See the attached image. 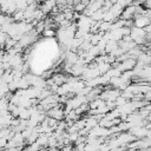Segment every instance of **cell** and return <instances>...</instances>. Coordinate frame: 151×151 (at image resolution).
<instances>
[{
    "instance_id": "obj_3",
    "label": "cell",
    "mask_w": 151,
    "mask_h": 151,
    "mask_svg": "<svg viewBox=\"0 0 151 151\" xmlns=\"http://www.w3.org/2000/svg\"><path fill=\"white\" fill-rule=\"evenodd\" d=\"M149 25H150V18L146 17V15H140V17H138L133 20V27H137V28L144 29Z\"/></svg>"
},
{
    "instance_id": "obj_11",
    "label": "cell",
    "mask_w": 151,
    "mask_h": 151,
    "mask_svg": "<svg viewBox=\"0 0 151 151\" xmlns=\"http://www.w3.org/2000/svg\"><path fill=\"white\" fill-rule=\"evenodd\" d=\"M147 54H149V55H151V50H150V51H147Z\"/></svg>"
},
{
    "instance_id": "obj_4",
    "label": "cell",
    "mask_w": 151,
    "mask_h": 151,
    "mask_svg": "<svg viewBox=\"0 0 151 151\" xmlns=\"http://www.w3.org/2000/svg\"><path fill=\"white\" fill-rule=\"evenodd\" d=\"M57 6V2H54V1H46V2H42V5L39 7L41 11H42V13L46 15L47 13H50V12H52V9L54 8Z\"/></svg>"
},
{
    "instance_id": "obj_10",
    "label": "cell",
    "mask_w": 151,
    "mask_h": 151,
    "mask_svg": "<svg viewBox=\"0 0 151 151\" xmlns=\"http://www.w3.org/2000/svg\"><path fill=\"white\" fill-rule=\"evenodd\" d=\"M7 37H8V35H7L6 33H4V32L0 31V50H1V47L5 46L6 40H7Z\"/></svg>"
},
{
    "instance_id": "obj_6",
    "label": "cell",
    "mask_w": 151,
    "mask_h": 151,
    "mask_svg": "<svg viewBox=\"0 0 151 151\" xmlns=\"http://www.w3.org/2000/svg\"><path fill=\"white\" fill-rule=\"evenodd\" d=\"M104 104H105L104 100H101L100 98H97V99H94L93 101L88 103V106H90V110H97L99 106H101V105H104Z\"/></svg>"
},
{
    "instance_id": "obj_9",
    "label": "cell",
    "mask_w": 151,
    "mask_h": 151,
    "mask_svg": "<svg viewBox=\"0 0 151 151\" xmlns=\"http://www.w3.org/2000/svg\"><path fill=\"white\" fill-rule=\"evenodd\" d=\"M79 132H73V133H68V137H67V140L70 143H76L79 138Z\"/></svg>"
},
{
    "instance_id": "obj_5",
    "label": "cell",
    "mask_w": 151,
    "mask_h": 151,
    "mask_svg": "<svg viewBox=\"0 0 151 151\" xmlns=\"http://www.w3.org/2000/svg\"><path fill=\"white\" fill-rule=\"evenodd\" d=\"M98 70H99V73H100V76H103V74H106L110 70H111V65L110 64H107V63H100V64H98Z\"/></svg>"
},
{
    "instance_id": "obj_8",
    "label": "cell",
    "mask_w": 151,
    "mask_h": 151,
    "mask_svg": "<svg viewBox=\"0 0 151 151\" xmlns=\"http://www.w3.org/2000/svg\"><path fill=\"white\" fill-rule=\"evenodd\" d=\"M45 38H52V37H54V35H57V32L53 29V28H46V29H44V32L41 33Z\"/></svg>"
},
{
    "instance_id": "obj_1",
    "label": "cell",
    "mask_w": 151,
    "mask_h": 151,
    "mask_svg": "<svg viewBox=\"0 0 151 151\" xmlns=\"http://www.w3.org/2000/svg\"><path fill=\"white\" fill-rule=\"evenodd\" d=\"M122 94V91L117 88H104L99 98L104 101H116V99Z\"/></svg>"
},
{
    "instance_id": "obj_2",
    "label": "cell",
    "mask_w": 151,
    "mask_h": 151,
    "mask_svg": "<svg viewBox=\"0 0 151 151\" xmlns=\"http://www.w3.org/2000/svg\"><path fill=\"white\" fill-rule=\"evenodd\" d=\"M46 116L50 118L55 119L57 122H60L61 119L65 118V113H64V109L61 107V105H57L55 107H52L51 110H48L46 112Z\"/></svg>"
},
{
    "instance_id": "obj_7",
    "label": "cell",
    "mask_w": 151,
    "mask_h": 151,
    "mask_svg": "<svg viewBox=\"0 0 151 151\" xmlns=\"http://www.w3.org/2000/svg\"><path fill=\"white\" fill-rule=\"evenodd\" d=\"M37 143L41 146V147H47V144H48V137L46 134H39V138L37 140Z\"/></svg>"
}]
</instances>
